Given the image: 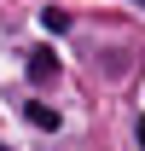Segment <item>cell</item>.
I'll list each match as a JSON object with an SVG mask.
<instances>
[{"label": "cell", "mask_w": 145, "mask_h": 151, "mask_svg": "<svg viewBox=\"0 0 145 151\" xmlns=\"http://www.w3.org/2000/svg\"><path fill=\"white\" fill-rule=\"evenodd\" d=\"M52 76H58V52H52V47H35V52H29V81L47 87Z\"/></svg>", "instance_id": "cell-1"}, {"label": "cell", "mask_w": 145, "mask_h": 151, "mask_svg": "<svg viewBox=\"0 0 145 151\" xmlns=\"http://www.w3.org/2000/svg\"><path fill=\"white\" fill-rule=\"evenodd\" d=\"M23 116H29L35 128H58V111H52V105H41V99H35V105H23Z\"/></svg>", "instance_id": "cell-2"}, {"label": "cell", "mask_w": 145, "mask_h": 151, "mask_svg": "<svg viewBox=\"0 0 145 151\" xmlns=\"http://www.w3.org/2000/svg\"><path fill=\"white\" fill-rule=\"evenodd\" d=\"M41 23H47V29L58 35V29H70V12H58V6H47V12H41Z\"/></svg>", "instance_id": "cell-3"}, {"label": "cell", "mask_w": 145, "mask_h": 151, "mask_svg": "<svg viewBox=\"0 0 145 151\" xmlns=\"http://www.w3.org/2000/svg\"><path fill=\"white\" fill-rule=\"evenodd\" d=\"M139 145H145V116H139Z\"/></svg>", "instance_id": "cell-4"}, {"label": "cell", "mask_w": 145, "mask_h": 151, "mask_svg": "<svg viewBox=\"0 0 145 151\" xmlns=\"http://www.w3.org/2000/svg\"><path fill=\"white\" fill-rule=\"evenodd\" d=\"M0 151H6V145H0Z\"/></svg>", "instance_id": "cell-5"}]
</instances>
